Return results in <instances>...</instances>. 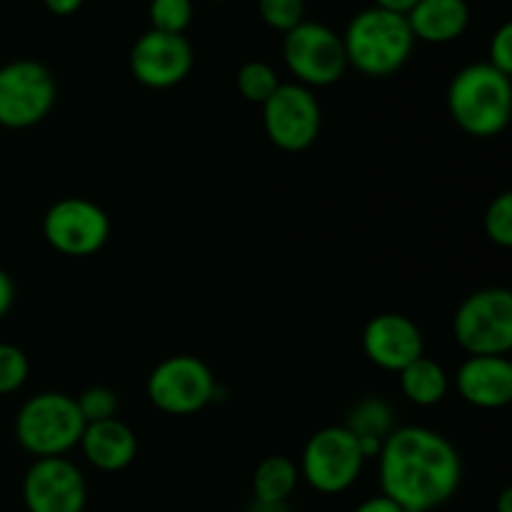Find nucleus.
Listing matches in <instances>:
<instances>
[{
	"mask_svg": "<svg viewBox=\"0 0 512 512\" xmlns=\"http://www.w3.org/2000/svg\"><path fill=\"white\" fill-rule=\"evenodd\" d=\"M493 68H498L500 73L512 78V20L500 25L495 30L493 40H490V60Z\"/></svg>",
	"mask_w": 512,
	"mask_h": 512,
	"instance_id": "nucleus-27",
	"label": "nucleus"
},
{
	"mask_svg": "<svg viewBox=\"0 0 512 512\" xmlns=\"http://www.w3.org/2000/svg\"><path fill=\"white\" fill-rule=\"evenodd\" d=\"M150 25L170 35H185L193 20V0H150Z\"/></svg>",
	"mask_w": 512,
	"mask_h": 512,
	"instance_id": "nucleus-22",
	"label": "nucleus"
},
{
	"mask_svg": "<svg viewBox=\"0 0 512 512\" xmlns=\"http://www.w3.org/2000/svg\"><path fill=\"white\" fill-rule=\"evenodd\" d=\"M365 463L358 438L345 425H330L305 443L298 470L313 490L338 495L360 478Z\"/></svg>",
	"mask_w": 512,
	"mask_h": 512,
	"instance_id": "nucleus-5",
	"label": "nucleus"
},
{
	"mask_svg": "<svg viewBox=\"0 0 512 512\" xmlns=\"http://www.w3.org/2000/svg\"><path fill=\"white\" fill-rule=\"evenodd\" d=\"M300 470L285 455H268L263 463L255 468L253 475V493L258 503H285L298 488Z\"/></svg>",
	"mask_w": 512,
	"mask_h": 512,
	"instance_id": "nucleus-20",
	"label": "nucleus"
},
{
	"mask_svg": "<svg viewBox=\"0 0 512 512\" xmlns=\"http://www.w3.org/2000/svg\"><path fill=\"white\" fill-rule=\"evenodd\" d=\"M248 512H288L285 510V503H258V500H253V505H250Z\"/></svg>",
	"mask_w": 512,
	"mask_h": 512,
	"instance_id": "nucleus-33",
	"label": "nucleus"
},
{
	"mask_svg": "<svg viewBox=\"0 0 512 512\" xmlns=\"http://www.w3.org/2000/svg\"><path fill=\"white\" fill-rule=\"evenodd\" d=\"M448 110L463 133L493 138L512 118V78L490 63L465 65L450 80Z\"/></svg>",
	"mask_w": 512,
	"mask_h": 512,
	"instance_id": "nucleus-2",
	"label": "nucleus"
},
{
	"mask_svg": "<svg viewBox=\"0 0 512 512\" xmlns=\"http://www.w3.org/2000/svg\"><path fill=\"white\" fill-rule=\"evenodd\" d=\"M13 298H15L13 280H10V275L5 273V270H0V318H3V315L10 310Z\"/></svg>",
	"mask_w": 512,
	"mask_h": 512,
	"instance_id": "nucleus-30",
	"label": "nucleus"
},
{
	"mask_svg": "<svg viewBox=\"0 0 512 512\" xmlns=\"http://www.w3.org/2000/svg\"><path fill=\"white\" fill-rule=\"evenodd\" d=\"M238 83L240 95H243L248 103L265 105L270 100V95L280 88L278 73L273 70V65L263 63V60H250L243 68L238 70Z\"/></svg>",
	"mask_w": 512,
	"mask_h": 512,
	"instance_id": "nucleus-21",
	"label": "nucleus"
},
{
	"mask_svg": "<svg viewBox=\"0 0 512 512\" xmlns=\"http://www.w3.org/2000/svg\"><path fill=\"white\" fill-rule=\"evenodd\" d=\"M258 13L268 28L290 33L305 20V0H258Z\"/></svg>",
	"mask_w": 512,
	"mask_h": 512,
	"instance_id": "nucleus-23",
	"label": "nucleus"
},
{
	"mask_svg": "<svg viewBox=\"0 0 512 512\" xmlns=\"http://www.w3.org/2000/svg\"><path fill=\"white\" fill-rule=\"evenodd\" d=\"M380 488L405 512H430L448 503L463 480V463L445 435L430 428H398L378 455Z\"/></svg>",
	"mask_w": 512,
	"mask_h": 512,
	"instance_id": "nucleus-1",
	"label": "nucleus"
},
{
	"mask_svg": "<svg viewBox=\"0 0 512 512\" xmlns=\"http://www.w3.org/2000/svg\"><path fill=\"white\" fill-rule=\"evenodd\" d=\"M400 388L410 403L430 408L448 395V373L443 370V365L423 355L405 370H400Z\"/></svg>",
	"mask_w": 512,
	"mask_h": 512,
	"instance_id": "nucleus-19",
	"label": "nucleus"
},
{
	"mask_svg": "<svg viewBox=\"0 0 512 512\" xmlns=\"http://www.w3.org/2000/svg\"><path fill=\"white\" fill-rule=\"evenodd\" d=\"M75 403H78L85 425L110 420L118 413V395H115V390L105 388V385H93L85 393H80V398H75Z\"/></svg>",
	"mask_w": 512,
	"mask_h": 512,
	"instance_id": "nucleus-25",
	"label": "nucleus"
},
{
	"mask_svg": "<svg viewBox=\"0 0 512 512\" xmlns=\"http://www.w3.org/2000/svg\"><path fill=\"white\" fill-rule=\"evenodd\" d=\"M210 3H228V0H210Z\"/></svg>",
	"mask_w": 512,
	"mask_h": 512,
	"instance_id": "nucleus-34",
	"label": "nucleus"
},
{
	"mask_svg": "<svg viewBox=\"0 0 512 512\" xmlns=\"http://www.w3.org/2000/svg\"><path fill=\"white\" fill-rule=\"evenodd\" d=\"M353 512H405L398 503H393L390 498H385L383 493L375 495V498H368L365 503H360Z\"/></svg>",
	"mask_w": 512,
	"mask_h": 512,
	"instance_id": "nucleus-28",
	"label": "nucleus"
},
{
	"mask_svg": "<svg viewBox=\"0 0 512 512\" xmlns=\"http://www.w3.org/2000/svg\"><path fill=\"white\" fill-rule=\"evenodd\" d=\"M343 43L348 65L358 73L368 78H388L410 60L415 35L405 15L373 5L350 20Z\"/></svg>",
	"mask_w": 512,
	"mask_h": 512,
	"instance_id": "nucleus-3",
	"label": "nucleus"
},
{
	"mask_svg": "<svg viewBox=\"0 0 512 512\" xmlns=\"http://www.w3.org/2000/svg\"><path fill=\"white\" fill-rule=\"evenodd\" d=\"M455 383L465 403L483 410L505 408L512 403V360L505 355H470Z\"/></svg>",
	"mask_w": 512,
	"mask_h": 512,
	"instance_id": "nucleus-15",
	"label": "nucleus"
},
{
	"mask_svg": "<svg viewBox=\"0 0 512 512\" xmlns=\"http://www.w3.org/2000/svg\"><path fill=\"white\" fill-rule=\"evenodd\" d=\"M283 60L290 73L305 88H325L338 83L348 70L343 35L323 23L303 20L298 28L285 33Z\"/></svg>",
	"mask_w": 512,
	"mask_h": 512,
	"instance_id": "nucleus-8",
	"label": "nucleus"
},
{
	"mask_svg": "<svg viewBox=\"0 0 512 512\" xmlns=\"http://www.w3.org/2000/svg\"><path fill=\"white\" fill-rule=\"evenodd\" d=\"M48 13L60 15V18H68V15L78 13L83 8V0H43Z\"/></svg>",
	"mask_w": 512,
	"mask_h": 512,
	"instance_id": "nucleus-29",
	"label": "nucleus"
},
{
	"mask_svg": "<svg viewBox=\"0 0 512 512\" xmlns=\"http://www.w3.org/2000/svg\"><path fill=\"white\" fill-rule=\"evenodd\" d=\"M378 8L390 10V13H400V15H408L410 10L418 5V0H373Z\"/></svg>",
	"mask_w": 512,
	"mask_h": 512,
	"instance_id": "nucleus-31",
	"label": "nucleus"
},
{
	"mask_svg": "<svg viewBox=\"0 0 512 512\" xmlns=\"http://www.w3.org/2000/svg\"><path fill=\"white\" fill-rule=\"evenodd\" d=\"M320 103L313 90L300 83H280L263 105V125L270 143L285 153H303L318 140Z\"/></svg>",
	"mask_w": 512,
	"mask_h": 512,
	"instance_id": "nucleus-10",
	"label": "nucleus"
},
{
	"mask_svg": "<svg viewBox=\"0 0 512 512\" xmlns=\"http://www.w3.org/2000/svg\"><path fill=\"white\" fill-rule=\"evenodd\" d=\"M495 510L498 512H512V485L505 488L503 493L498 495V503H495Z\"/></svg>",
	"mask_w": 512,
	"mask_h": 512,
	"instance_id": "nucleus-32",
	"label": "nucleus"
},
{
	"mask_svg": "<svg viewBox=\"0 0 512 512\" xmlns=\"http://www.w3.org/2000/svg\"><path fill=\"white\" fill-rule=\"evenodd\" d=\"M363 350L368 360L378 368L400 373L423 358V333L418 325L400 313L375 315L363 330Z\"/></svg>",
	"mask_w": 512,
	"mask_h": 512,
	"instance_id": "nucleus-14",
	"label": "nucleus"
},
{
	"mask_svg": "<svg viewBox=\"0 0 512 512\" xmlns=\"http://www.w3.org/2000/svg\"><path fill=\"white\" fill-rule=\"evenodd\" d=\"M213 373L195 355H173L153 368L148 378V398L168 415L200 413L215 398Z\"/></svg>",
	"mask_w": 512,
	"mask_h": 512,
	"instance_id": "nucleus-9",
	"label": "nucleus"
},
{
	"mask_svg": "<svg viewBox=\"0 0 512 512\" xmlns=\"http://www.w3.org/2000/svg\"><path fill=\"white\" fill-rule=\"evenodd\" d=\"M193 68V48L185 35L160 33L150 28L130 50V73L140 85L153 90L175 88Z\"/></svg>",
	"mask_w": 512,
	"mask_h": 512,
	"instance_id": "nucleus-13",
	"label": "nucleus"
},
{
	"mask_svg": "<svg viewBox=\"0 0 512 512\" xmlns=\"http://www.w3.org/2000/svg\"><path fill=\"white\" fill-rule=\"evenodd\" d=\"M345 428L358 438L360 450H363L365 460L378 458L383 443L393 433V410L383 398H363L353 410L348 413Z\"/></svg>",
	"mask_w": 512,
	"mask_h": 512,
	"instance_id": "nucleus-18",
	"label": "nucleus"
},
{
	"mask_svg": "<svg viewBox=\"0 0 512 512\" xmlns=\"http://www.w3.org/2000/svg\"><path fill=\"white\" fill-rule=\"evenodd\" d=\"M58 98L53 73L38 60L0 65V125L23 130L48 118Z\"/></svg>",
	"mask_w": 512,
	"mask_h": 512,
	"instance_id": "nucleus-7",
	"label": "nucleus"
},
{
	"mask_svg": "<svg viewBox=\"0 0 512 512\" xmlns=\"http://www.w3.org/2000/svg\"><path fill=\"white\" fill-rule=\"evenodd\" d=\"M28 373L30 365L23 350L10 343H0V395H10L23 388Z\"/></svg>",
	"mask_w": 512,
	"mask_h": 512,
	"instance_id": "nucleus-26",
	"label": "nucleus"
},
{
	"mask_svg": "<svg viewBox=\"0 0 512 512\" xmlns=\"http://www.w3.org/2000/svg\"><path fill=\"white\" fill-rule=\"evenodd\" d=\"M85 420L75 398L65 393H40L20 408L15 418V438L38 458H65L80 445Z\"/></svg>",
	"mask_w": 512,
	"mask_h": 512,
	"instance_id": "nucleus-4",
	"label": "nucleus"
},
{
	"mask_svg": "<svg viewBox=\"0 0 512 512\" xmlns=\"http://www.w3.org/2000/svg\"><path fill=\"white\" fill-rule=\"evenodd\" d=\"M23 500L28 512H83L88 488L68 458H38L25 473Z\"/></svg>",
	"mask_w": 512,
	"mask_h": 512,
	"instance_id": "nucleus-12",
	"label": "nucleus"
},
{
	"mask_svg": "<svg viewBox=\"0 0 512 512\" xmlns=\"http://www.w3.org/2000/svg\"><path fill=\"white\" fill-rule=\"evenodd\" d=\"M48 245L70 258L95 255L110 238V220L100 205L88 198H63L43 218Z\"/></svg>",
	"mask_w": 512,
	"mask_h": 512,
	"instance_id": "nucleus-11",
	"label": "nucleus"
},
{
	"mask_svg": "<svg viewBox=\"0 0 512 512\" xmlns=\"http://www.w3.org/2000/svg\"><path fill=\"white\" fill-rule=\"evenodd\" d=\"M485 233L500 248H512V190L500 193L485 210Z\"/></svg>",
	"mask_w": 512,
	"mask_h": 512,
	"instance_id": "nucleus-24",
	"label": "nucleus"
},
{
	"mask_svg": "<svg viewBox=\"0 0 512 512\" xmlns=\"http://www.w3.org/2000/svg\"><path fill=\"white\" fill-rule=\"evenodd\" d=\"M405 18L415 40L443 45L453 43L468 30L470 8L468 0H418Z\"/></svg>",
	"mask_w": 512,
	"mask_h": 512,
	"instance_id": "nucleus-17",
	"label": "nucleus"
},
{
	"mask_svg": "<svg viewBox=\"0 0 512 512\" xmlns=\"http://www.w3.org/2000/svg\"><path fill=\"white\" fill-rule=\"evenodd\" d=\"M80 450L93 468L103 473H118L128 468L138 455V438L123 420H100L85 425Z\"/></svg>",
	"mask_w": 512,
	"mask_h": 512,
	"instance_id": "nucleus-16",
	"label": "nucleus"
},
{
	"mask_svg": "<svg viewBox=\"0 0 512 512\" xmlns=\"http://www.w3.org/2000/svg\"><path fill=\"white\" fill-rule=\"evenodd\" d=\"M453 333L470 355L512 350V290L485 288L468 295L453 318Z\"/></svg>",
	"mask_w": 512,
	"mask_h": 512,
	"instance_id": "nucleus-6",
	"label": "nucleus"
}]
</instances>
